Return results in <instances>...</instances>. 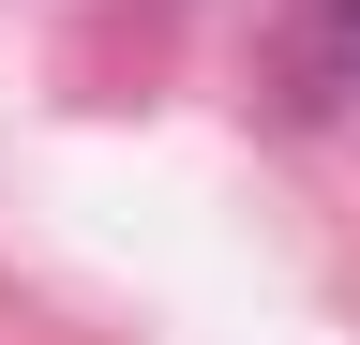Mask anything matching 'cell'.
<instances>
[{
    "label": "cell",
    "instance_id": "1",
    "mask_svg": "<svg viewBox=\"0 0 360 345\" xmlns=\"http://www.w3.org/2000/svg\"><path fill=\"white\" fill-rule=\"evenodd\" d=\"M330 30H345V46H360V0H330Z\"/></svg>",
    "mask_w": 360,
    "mask_h": 345
}]
</instances>
